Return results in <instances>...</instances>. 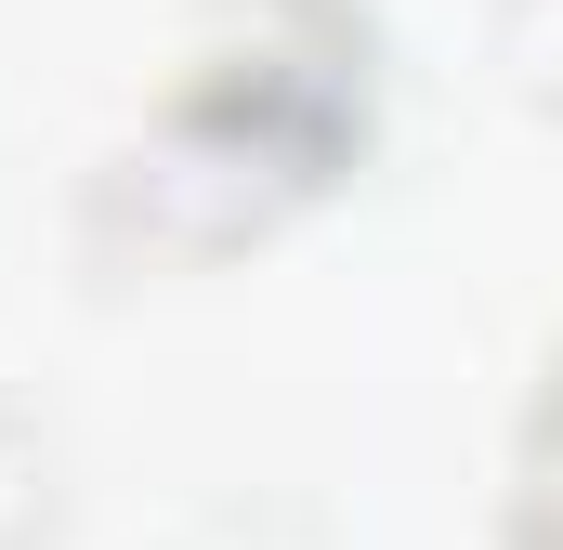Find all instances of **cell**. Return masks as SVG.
<instances>
[{"instance_id": "cell-1", "label": "cell", "mask_w": 563, "mask_h": 550, "mask_svg": "<svg viewBox=\"0 0 563 550\" xmlns=\"http://www.w3.org/2000/svg\"><path fill=\"white\" fill-rule=\"evenodd\" d=\"M354 79H341V53H223L184 106H170V132L132 157V184L119 197H170V184H223L210 197V237H236V223H263L276 197H301L341 132H354Z\"/></svg>"}]
</instances>
